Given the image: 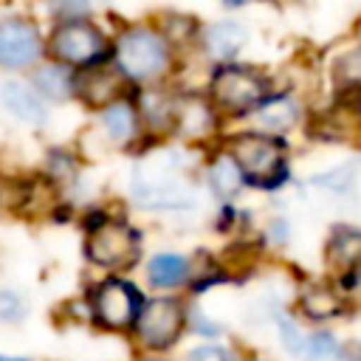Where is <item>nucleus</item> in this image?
<instances>
[{"instance_id":"f257e3e1","label":"nucleus","mask_w":361,"mask_h":361,"mask_svg":"<svg viewBox=\"0 0 361 361\" xmlns=\"http://www.w3.org/2000/svg\"><path fill=\"white\" fill-rule=\"evenodd\" d=\"M178 54L158 23H124L113 31V68L130 87L166 82L178 71Z\"/></svg>"},{"instance_id":"f03ea898","label":"nucleus","mask_w":361,"mask_h":361,"mask_svg":"<svg viewBox=\"0 0 361 361\" xmlns=\"http://www.w3.org/2000/svg\"><path fill=\"white\" fill-rule=\"evenodd\" d=\"M133 197L144 209L180 212L192 209L197 200V186L189 172V164L178 149H161L147 155L133 169Z\"/></svg>"},{"instance_id":"7ed1b4c3","label":"nucleus","mask_w":361,"mask_h":361,"mask_svg":"<svg viewBox=\"0 0 361 361\" xmlns=\"http://www.w3.org/2000/svg\"><path fill=\"white\" fill-rule=\"evenodd\" d=\"M276 90L268 71L248 62H220L212 65L206 93L223 118H251V113Z\"/></svg>"},{"instance_id":"20e7f679","label":"nucleus","mask_w":361,"mask_h":361,"mask_svg":"<svg viewBox=\"0 0 361 361\" xmlns=\"http://www.w3.org/2000/svg\"><path fill=\"white\" fill-rule=\"evenodd\" d=\"M226 147L240 161L248 186L257 189H279L288 180V141L285 135H274L265 130H243L226 138Z\"/></svg>"},{"instance_id":"39448f33","label":"nucleus","mask_w":361,"mask_h":361,"mask_svg":"<svg viewBox=\"0 0 361 361\" xmlns=\"http://www.w3.org/2000/svg\"><path fill=\"white\" fill-rule=\"evenodd\" d=\"M48 56L71 65L73 71H87L113 62V34H107L93 17L51 23Z\"/></svg>"},{"instance_id":"423d86ee","label":"nucleus","mask_w":361,"mask_h":361,"mask_svg":"<svg viewBox=\"0 0 361 361\" xmlns=\"http://www.w3.org/2000/svg\"><path fill=\"white\" fill-rule=\"evenodd\" d=\"M85 257L90 259V265L110 274L130 271L141 257V234L124 220L102 217L99 223L87 226Z\"/></svg>"},{"instance_id":"0eeeda50","label":"nucleus","mask_w":361,"mask_h":361,"mask_svg":"<svg viewBox=\"0 0 361 361\" xmlns=\"http://www.w3.org/2000/svg\"><path fill=\"white\" fill-rule=\"evenodd\" d=\"M144 293L135 282L121 279V276H107L99 285H93L87 305L90 316L102 330H133L141 310H144Z\"/></svg>"},{"instance_id":"6e6552de","label":"nucleus","mask_w":361,"mask_h":361,"mask_svg":"<svg viewBox=\"0 0 361 361\" xmlns=\"http://www.w3.org/2000/svg\"><path fill=\"white\" fill-rule=\"evenodd\" d=\"M48 59V34L28 14H6L0 20V68L8 73L34 71Z\"/></svg>"},{"instance_id":"1a4fd4ad","label":"nucleus","mask_w":361,"mask_h":361,"mask_svg":"<svg viewBox=\"0 0 361 361\" xmlns=\"http://www.w3.org/2000/svg\"><path fill=\"white\" fill-rule=\"evenodd\" d=\"M189 324V307L180 296H155L144 302V310L133 327L138 347L147 353H164L178 344Z\"/></svg>"},{"instance_id":"9d476101","label":"nucleus","mask_w":361,"mask_h":361,"mask_svg":"<svg viewBox=\"0 0 361 361\" xmlns=\"http://www.w3.org/2000/svg\"><path fill=\"white\" fill-rule=\"evenodd\" d=\"M276 330L285 353L293 355L296 361H341L344 358V347L327 330H305L290 316H276Z\"/></svg>"},{"instance_id":"9b49d317","label":"nucleus","mask_w":361,"mask_h":361,"mask_svg":"<svg viewBox=\"0 0 361 361\" xmlns=\"http://www.w3.org/2000/svg\"><path fill=\"white\" fill-rule=\"evenodd\" d=\"M99 118H96V127L102 133V138L116 147V149H127L133 147L144 133H147V124H144V116L138 110V102L133 99V93H124L118 96L116 102L104 104L102 110H96Z\"/></svg>"},{"instance_id":"f8f14e48","label":"nucleus","mask_w":361,"mask_h":361,"mask_svg":"<svg viewBox=\"0 0 361 361\" xmlns=\"http://www.w3.org/2000/svg\"><path fill=\"white\" fill-rule=\"evenodd\" d=\"M223 116L214 107V102L209 99V93H178V104H175V124L172 133L178 138L186 141H200L209 138L212 133H217Z\"/></svg>"},{"instance_id":"ddd939ff","label":"nucleus","mask_w":361,"mask_h":361,"mask_svg":"<svg viewBox=\"0 0 361 361\" xmlns=\"http://www.w3.org/2000/svg\"><path fill=\"white\" fill-rule=\"evenodd\" d=\"M245 45H248V28L240 20H231V17L203 23L200 37H197V51L212 65L234 62L243 54Z\"/></svg>"},{"instance_id":"4468645a","label":"nucleus","mask_w":361,"mask_h":361,"mask_svg":"<svg viewBox=\"0 0 361 361\" xmlns=\"http://www.w3.org/2000/svg\"><path fill=\"white\" fill-rule=\"evenodd\" d=\"M0 102H3L6 113H11L23 124L42 127L48 121V99L37 90V85L31 79H17V76L3 79Z\"/></svg>"},{"instance_id":"2eb2a0df","label":"nucleus","mask_w":361,"mask_h":361,"mask_svg":"<svg viewBox=\"0 0 361 361\" xmlns=\"http://www.w3.org/2000/svg\"><path fill=\"white\" fill-rule=\"evenodd\" d=\"M127 82L124 76L110 65H99V68H87L76 73V99L90 107V110H102L104 104L116 102L118 96L127 93Z\"/></svg>"},{"instance_id":"dca6fc26","label":"nucleus","mask_w":361,"mask_h":361,"mask_svg":"<svg viewBox=\"0 0 361 361\" xmlns=\"http://www.w3.org/2000/svg\"><path fill=\"white\" fill-rule=\"evenodd\" d=\"M305 116V107H302V99L293 93V90H282L276 87L254 113H251V121L257 130H265V133H274V135H285L290 133Z\"/></svg>"},{"instance_id":"f3484780","label":"nucleus","mask_w":361,"mask_h":361,"mask_svg":"<svg viewBox=\"0 0 361 361\" xmlns=\"http://www.w3.org/2000/svg\"><path fill=\"white\" fill-rule=\"evenodd\" d=\"M203 180H206L209 192H212L217 200H223V203H228L231 197H237V195L248 186V178H245L240 161L231 155V149H228L226 144L206 161Z\"/></svg>"},{"instance_id":"a211bd4d","label":"nucleus","mask_w":361,"mask_h":361,"mask_svg":"<svg viewBox=\"0 0 361 361\" xmlns=\"http://www.w3.org/2000/svg\"><path fill=\"white\" fill-rule=\"evenodd\" d=\"M144 276H147L149 288H155V290H178L183 285H189V279L195 276V268H192V259L183 254L158 251L149 257Z\"/></svg>"},{"instance_id":"6ab92c4d","label":"nucleus","mask_w":361,"mask_h":361,"mask_svg":"<svg viewBox=\"0 0 361 361\" xmlns=\"http://www.w3.org/2000/svg\"><path fill=\"white\" fill-rule=\"evenodd\" d=\"M76 73L71 65L65 62H56V59H45L39 62L34 71H31V82L37 85V90L54 102V104H62L68 99H76Z\"/></svg>"},{"instance_id":"aec40b11","label":"nucleus","mask_w":361,"mask_h":361,"mask_svg":"<svg viewBox=\"0 0 361 361\" xmlns=\"http://www.w3.org/2000/svg\"><path fill=\"white\" fill-rule=\"evenodd\" d=\"M347 310V299L336 285L310 282L299 290V313L310 322H330Z\"/></svg>"},{"instance_id":"412c9836","label":"nucleus","mask_w":361,"mask_h":361,"mask_svg":"<svg viewBox=\"0 0 361 361\" xmlns=\"http://www.w3.org/2000/svg\"><path fill=\"white\" fill-rule=\"evenodd\" d=\"M327 265L338 276H361V228L338 226L327 240Z\"/></svg>"},{"instance_id":"4be33fe9","label":"nucleus","mask_w":361,"mask_h":361,"mask_svg":"<svg viewBox=\"0 0 361 361\" xmlns=\"http://www.w3.org/2000/svg\"><path fill=\"white\" fill-rule=\"evenodd\" d=\"M330 79H333L338 102H347V104L361 102V45H353L333 59Z\"/></svg>"},{"instance_id":"5701e85b","label":"nucleus","mask_w":361,"mask_h":361,"mask_svg":"<svg viewBox=\"0 0 361 361\" xmlns=\"http://www.w3.org/2000/svg\"><path fill=\"white\" fill-rule=\"evenodd\" d=\"M155 23L164 28V34L172 39V45L178 51H186V48H197V37H200V28L203 23L195 17V14H186V11H175V8H166L161 17H155Z\"/></svg>"},{"instance_id":"b1692460","label":"nucleus","mask_w":361,"mask_h":361,"mask_svg":"<svg viewBox=\"0 0 361 361\" xmlns=\"http://www.w3.org/2000/svg\"><path fill=\"white\" fill-rule=\"evenodd\" d=\"M358 172H361V161H347L341 166H333L327 172L313 175L310 183L316 189H324V192H333V195H347V192H353V186L358 180Z\"/></svg>"},{"instance_id":"393cba45","label":"nucleus","mask_w":361,"mask_h":361,"mask_svg":"<svg viewBox=\"0 0 361 361\" xmlns=\"http://www.w3.org/2000/svg\"><path fill=\"white\" fill-rule=\"evenodd\" d=\"M45 6H48V14H51L54 23L93 17V3L90 0H45Z\"/></svg>"},{"instance_id":"a878e982","label":"nucleus","mask_w":361,"mask_h":361,"mask_svg":"<svg viewBox=\"0 0 361 361\" xmlns=\"http://www.w3.org/2000/svg\"><path fill=\"white\" fill-rule=\"evenodd\" d=\"M183 361H240V355H237V350H234V347L206 341V344L192 347V350L186 353V358H183Z\"/></svg>"},{"instance_id":"bb28decb","label":"nucleus","mask_w":361,"mask_h":361,"mask_svg":"<svg viewBox=\"0 0 361 361\" xmlns=\"http://www.w3.org/2000/svg\"><path fill=\"white\" fill-rule=\"evenodd\" d=\"M25 310H28V305H25V299H23L17 290L6 288V290L0 293V316H3L6 324L23 322V319H25Z\"/></svg>"},{"instance_id":"cd10ccee","label":"nucleus","mask_w":361,"mask_h":361,"mask_svg":"<svg viewBox=\"0 0 361 361\" xmlns=\"http://www.w3.org/2000/svg\"><path fill=\"white\" fill-rule=\"evenodd\" d=\"M220 3H223L226 8H231V11H234V8H243V6H254V3H265V0H220Z\"/></svg>"},{"instance_id":"c85d7f7f","label":"nucleus","mask_w":361,"mask_h":361,"mask_svg":"<svg viewBox=\"0 0 361 361\" xmlns=\"http://www.w3.org/2000/svg\"><path fill=\"white\" fill-rule=\"evenodd\" d=\"M347 361H361V344H353L347 350Z\"/></svg>"},{"instance_id":"c756f323","label":"nucleus","mask_w":361,"mask_h":361,"mask_svg":"<svg viewBox=\"0 0 361 361\" xmlns=\"http://www.w3.org/2000/svg\"><path fill=\"white\" fill-rule=\"evenodd\" d=\"M0 361H31V358H23V355H8V353H3V355H0Z\"/></svg>"},{"instance_id":"7c9ffc66","label":"nucleus","mask_w":361,"mask_h":361,"mask_svg":"<svg viewBox=\"0 0 361 361\" xmlns=\"http://www.w3.org/2000/svg\"><path fill=\"white\" fill-rule=\"evenodd\" d=\"M138 361H166V358H158V355H141Z\"/></svg>"}]
</instances>
